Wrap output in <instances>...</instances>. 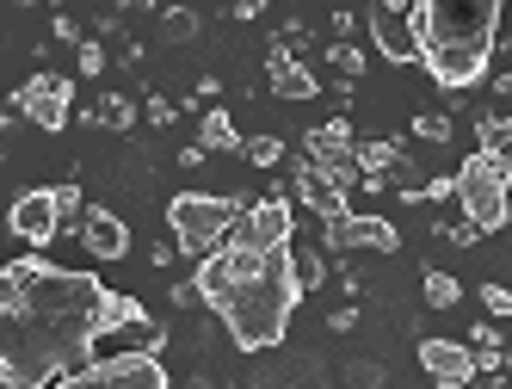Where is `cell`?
Wrapping results in <instances>:
<instances>
[{
  "mask_svg": "<svg viewBox=\"0 0 512 389\" xmlns=\"http://www.w3.org/2000/svg\"><path fill=\"white\" fill-rule=\"evenodd\" d=\"M500 7L506 0H420L414 7L420 62L445 93H463L488 75L500 44Z\"/></svg>",
  "mask_w": 512,
  "mask_h": 389,
  "instance_id": "1",
  "label": "cell"
},
{
  "mask_svg": "<svg viewBox=\"0 0 512 389\" xmlns=\"http://www.w3.org/2000/svg\"><path fill=\"white\" fill-rule=\"evenodd\" d=\"M297 303H303L297 260H290V247H272L266 272L247 278L241 291H229L216 303V315H223V328L241 352H272V346H284V328H290V315H297Z\"/></svg>",
  "mask_w": 512,
  "mask_h": 389,
  "instance_id": "2",
  "label": "cell"
},
{
  "mask_svg": "<svg viewBox=\"0 0 512 389\" xmlns=\"http://www.w3.org/2000/svg\"><path fill=\"white\" fill-rule=\"evenodd\" d=\"M247 198H210V192H173L167 198V229H173V247L192 260H210L241 223Z\"/></svg>",
  "mask_w": 512,
  "mask_h": 389,
  "instance_id": "3",
  "label": "cell"
},
{
  "mask_svg": "<svg viewBox=\"0 0 512 389\" xmlns=\"http://www.w3.org/2000/svg\"><path fill=\"white\" fill-rule=\"evenodd\" d=\"M457 204L482 235H500L512 223V161H500L488 149H469L457 167Z\"/></svg>",
  "mask_w": 512,
  "mask_h": 389,
  "instance_id": "4",
  "label": "cell"
},
{
  "mask_svg": "<svg viewBox=\"0 0 512 389\" xmlns=\"http://www.w3.org/2000/svg\"><path fill=\"white\" fill-rule=\"evenodd\" d=\"M266 272V247H241V241H223L210 260H198V291H204V303L216 309L229 291H241L247 278H260Z\"/></svg>",
  "mask_w": 512,
  "mask_h": 389,
  "instance_id": "5",
  "label": "cell"
},
{
  "mask_svg": "<svg viewBox=\"0 0 512 389\" xmlns=\"http://www.w3.org/2000/svg\"><path fill=\"white\" fill-rule=\"evenodd\" d=\"M290 235H297V217H290V192L278 186V192H266V198H253L247 210H241V223H235V235L229 241H241V247H290Z\"/></svg>",
  "mask_w": 512,
  "mask_h": 389,
  "instance_id": "6",
  "label": "cell"
},
{
  "mask_svg": "<svg viewBox=\"0 0 512 389\" xmlns=\"http://www.w3.org/2000/svg\"><path fill=\"white\" fill-rule=\"evenodd\" d=\"M13 105L25 112V124H38V130H68V118H75V81L68 75H31L19 93H13Z\"/></svg>",
  "mask_w": 512,
  "mask_h": 389,
  "instance_id": "7",
  "label": "cell"
},
{
  "mask_svg": "<svg viewBox=\"0 0 512 389\" xmlns=\"http://www.w3.org/2000/svg\"><path fill=\"white\" fill-rule=\"evenodd\" d=\"M7 229H13V241H25V247H50L68 223H62V204H56V186H31V192H19L13 204H7Z\"/></svg>",
  "mask_w": 512,
  "mask_h": 389,
  "instance_id": "8",
  "label": "cell"
},
{
  "mask_svg": "<svg viewBox=\"0 0 512 389\" xmlns=\"http://www.w3.org/2000/svg\"><path fill=\"white\" fill-rule=\"evenodd\" d=\"M321 247H334V254H352V247H364V254H395L401 229L389 217H358V210H340V217L321 223Z\"/></svg>",
  "mask_w": 512,
  "mask_h": 389,
  "instance_id": "9",
  "label": "cell"
},
{
  "mask_svg": "<svg viewBox=\"0 0 512 389\" xmlns=\"http://www.w3.org/2000/svg\"><path fill=\"white\" fill-rule=\"evenodd\" d=\"M364 25H371V50L389 56L395 68L420 62V31H414V13H395L389 0H377L371 13H364Z\"/></svg>",
  "mask_w": 512,
  "mask_h": 389,
  "instance_id": "10",
  "label": "cell"
},
{
  "mask_svg": "<svg viewBox=\"0 0 512 389\" xmlns=\"http://www.w3.org/2000/svg\"><path fill=\"white\" fill-rule=\"evenodd\" d=\"M266 87H272V99H321V81H315V68L309 62H297V50L290 44H266Z\"/></svg>",
  "mask_w": 512,
  "mask_h": 389,
  "instance_id": "11",
  "label": "cell"
},
{
  "mask_svg": "<svg viewBox=\"0 0 512 389\" xmlns=\"http://www.w3.org/2000/svg\"><path fill=\"white\" fill-rule=\"evenodd\" d=\"M290 186H297V204H303V210H315L321 223L346 210V186L334 180V167H321V161H309V155L297 161V173H290Z\"/></svg>",
  "mask_w": 512,
  "mask_h": 389,
  "instance_id": "12",
  "label": "cell"
},
{
  "mask_svg": "<svg viewBox=\"0 0 512 389\" xmlns=\"http://www.w3.org/2000/svg\"><path fill=\"white\" fill-rule=\"evenodd\" d=\"M420 365H426V377L432 383H475V346H457V340H445V334H426L420 340Z\"/></svg>",
  "mask_w": 512,
  "mask_h": 389,
  "instance_id": "13",
  "label": "cell"
},
{
  "mask_svg": "<svg viewBox=\"0 0 512 389\" xmlns=\"http://www.w3.org/2000/svg\"><path fill=\"white\" fill-rule=\"evenodd\" d=\"M81 247L93 260H124L130 254V223L118 217V210H105V204H87V217H81Z\"/></svg>",
  "mask_w": 512,
  "mask_h": 389,
  "instance_id": "14",
  "label": "cell"
},
{
  "mask_svg": "<svg viewBox=\"0 0 512 389\" xmlns=\"http://www.w3.org/2000/svg\"><path fill=\"white\" fill-rule=\"evenodd\" d=\"M352 149H358V136H352L346 118H327V124H315L303 136V155L309 161H352Z\"/></svg>",
  "mask_w": 512,
  "mask_h": 389,
  "instance_id": "15",
  "label": "cell"
},
{
  "mask_svg": "<svg viewBox=\"0 0 512 389\" xmlns=\"http://www.w3.org/2000/svg\"><path fill=\"white\" fill-rule=\"evenodd\" d=\"M198 143H204L210 155H241V149H247V136L235 130V118L223 112V105H210L204 124H198Z\"/></svg>",
  "mask_w": 512,
  "mask_h": 389,
  "instance_id": "16",
  "label": "cell"
},
{
  "mask_svg": "<svg viewBox=\"0 0 512 389\" xmlns=\"http://www.w3.org/2000/svg\"><path fill=\"white\" fill-rule=\"evenodd\" d=\"M352 161H358V173H395L401 161H408V149L389 143V136H364V143L352 149Z\"/></svg>",
  "mask_w": 512,
  "mask_h": 389,
  "instance_id": "17",
  "label": "cell"
},
{
  "mask_svg": "<svg viewBox=\"0 0 512 389\" xmlns=\"http://www.w3.org/2000/svg\"><path fill=\"white\" fill-rule=\"evenodd\" d=\"M81 124H93V130H99V124H105V130H130V124H136V99H130V93H105L99 105H87V112H81Z\"/></svg>",
  "mask_w": 512,
  "mask_h": 389,
  "instance_id": "18",
  "label": "cell"
},
{
  "mask_svg": "<svg viewBox=\"0 0 512 389\" xmlns=\"http://www.w3.org/2000/svg\"><path fill=\"white\" fill-rule=\"evenodd\" d=\"M475 143H482L488 155H500V161H512V118L482 112V118H475Z\"/></svg>",
  "mask_w": 512,
  "mask_h": 389,
  "instance_id": "19",
  "label": "cell"
},
{
  "mask_svg": "<svg viewBox=\"0 0 512 389\" xmlns=\"http://www.w3.org/2000/svg\"><path fill=\"white\" fill-rule=\"evenodd\" d=\"M420 291H426V309H457V303H463V285H457L445 266H426Z\"/></svg>",
  "mask_w": 512,
  "mask_h": 389,
  "instance_id": "20",
  "label": "cell"
},
{
  "mask_svg": "<svg viewBox=\"0 0 512 389\" xmlns=\"http://www.w3.org/2000/svg\"><path fill=\"white\" fill-rule=\"evenodd\" d=\"M204 31V19L192 7H161V44H192Z\"/></svg>",
  "mask_w": 512,
  "mask_h": 389,
  "instance_id": "21",
  "label": "cell"
},
{
  "mask_svg": "<svg viewBox=\"0 0 512 389\" xmlns=\"http://www.w3.org/2000/svg\"><path fill=\"white\" fill-rule=\"evenodd\" d=\"M290 260H297V285H303V297L327 285V260H321V247H297V241H290Z\"/></svg>",
  "mask_w": 512,
  "mask_h": 389,
  "instance_id": "22",
  "label": "cell"
},
{
  "mask_svg": "<svg viewBox=\"0 0 512 389\" xmlns=\"http://www.w3.org/2000/svg\"><path fill=\"white\" fill-rule=\"evenodd\" d=\"M321 56H327V62H334V68H340V75H346V81H358V75H364V50H358L352 38H334V44H327Z\"/></svg>",
  "mask_w": 512,
  "mask_h": 389,
  "instance_id": "23",
  "label": "cell"
},
{
  "mask_svg": "<svg viewBox=\"0 0 512 389\" xmlns=\"http://www.w3.org/2000/svg\"><path fill=\"white\" fill-rule=\"evenodd\" d=\"M383 383H389V371L377 359H352L346 365V389H383Z\"/></svg>",
  "mask_w": 512,
  "mask_h": 389,
  "instance_id": "24",
  "label": "cell"
},
{
  "mask_svg": "<svg viewBox=\"0 0 512 389\" xmlns=\"http://www.w3.org/2000/svg\"><path fill=\"white\" fill-rule=\"evenodd\" d=\"M414 136H420V143H451L457 124H451L445 112H420V118H414Z\"/></svg>",
  "mask_w": 512,
  "mask_h": 389,
  "instance_id": "25",
  "label": "cell"
},
{
  "mask_svg": "<svg viewBox=\"0 0 512 389\" xmlns=\"http://www.w3.org/2000/svg\"><path fill=\"white\" fill-rule=\"evenodd\" d=\"M253 167H278L284 161V143H278V136H247V149H241Z\"/></svg>",
  "mask_w": 512,
  "mask_h": 389,
  "instance_id": "26",
  "label": "cell"
},
{
  "mask_svg": "<svg viewBox=\"0 0 512 389\" xmlns=\"http://www.w3.org/2000/svg\"><path fill=\"white\" fill-rule=\"evenodd\" d=\"M56 204H62V223H75V229H81L87 198H81V186H75V180H62V186H56Z\"/></svg>",
  "mask_w": 512,
  "mask_h": 389,
  "instance_id": "27",
  "label": "cell"
},
{
  "mask_svg": "<svg viewBox=\"0 0 512 389\" xmlns=\"http://www.w3.org/2000/svg\"><path fill=\"white\" fill-rule=\"evenodd\" d=\"M105 62H112V50H105L99 38H87V44L75 50V68H81V75H105Z\"/></svg>",
  "mask_w": 512,
  "mask_h": 389,
  "instance_id": "28",
  "label": "cell"
},
{
  "mask_svg": "<svg viewBox=\"0 0 512 389\" xmlns=\"http://www.w3.org/2000/svg\"><path fill=\"white\" fill-rule=\"evenodd\" d=\"M482 309L494 315V322H500V315H512V285H500V278H488V285H482Z\"/></svg>",
  "mask_w": 512,
  "mask_h": 389,
  "instance_id": "29",
  "label": "cell"
},
{
  "mask_svg": "<svg viewBox=\"0 0 512 389\" xmlns=\"http://www.w3.org/2000/svg\"><path fill=\"white\" fill-rule=\"evenodd\" d=\"M50 38H56V44H75V50H81V44H87V31H81L75 19H68V13H50Z\"/></svg>",
  "mask_w": 512,
  "mask_h": 389,
  "instance_id": "30",
  "label": "cell"
},
{
  "mask_svg": "<svg viewBox=\"0 0 512 389\" xmlns=\"http://www.w3.org/2000/svg\"><path fill=\"white\" fill-rule=\"evenodd\" d=\"M469 346H475V352H500L506 340H500V328H494V322H475V328H469Z\"/></svg>",
  "mask_w": 512,
  "mask_h": 389,
  "instance_id": "31",
  "label": "cell"
},
{
  "mask_svg": "<svg viewBox=\"0 0 512 389\" xmlns=\"http://www.w3.org/2000/svg\"><path fill=\"white\" fill-rule=\"evenodd\" d=\"M438 235H445L451 247H475V241H482V229H475L469 217H463V223H451V229H445V223H438Z\"/></svg>",
  "mask_w": 512,
  "mask_h": 389,
  "instance_id": "32",
  "label": "cell"
},
{
  "mask_svg": "<svg viewBox=\"0 0 512 389\" xmlns=\"http://www.w3.org/2000/svg\"><path fill=\"white\" fill-rule=\"evenodd\" d=\"M327 328H334V334H352V328H358V303H340L334 315H327Z\"/></svg>",
  "mask_w": 512,
  "mask_h": 389,
  "instance_id": "33",
  "label": "cell"
},
{
  "mask_svg": "<svg viewBox=\"0 0 512 389\" xmlns=\"http://www.w3.org/2000/svg\"><path fill=\"white\" fill-rule=\"evenodd\" d=\"M173 303H179V309H198V303H204V291H198V278H186V285H173Z\"/></svg>",
  "mask_w": 512,
  "mask_h": 389,
  "instance_id": "34",
  "label": "cell"
},
{
  "mask_svg": "<svg viewBox=\"0 0 512 389\" xmlns=\"http://www.w3.org/2000/svg\"><path fill=\"white\" fill-rule=\"evenodd\" d=\"M173 118H179V105L155 93V99H149V124H173Z\"/></svg>",
  "mask_w": 512,
  "mask_h": 389,
  "instance_id": "35",
  "label": "cell"
},
{
  "mask_svg": "<svg viewBox=\"0 0 512 389\" xmlns=\"http://www.w3.org/2000/svg\"><path fill=\"white\" fill-rule=\"evenodd\" d=\"M260 13H266V0H229V19H241V25L260 19Z\"/></svg>",
  "mask_w": 512,
  "mask_h": 389,
  "instance_id": "36",
  "label": "cell"
},
{
  "mask_svg": "<svg viewBox=\"0 0 512 389\" xmlns=\"http://www.w3.org/2000/svg\"><path fill=\"white\" fill-rule=\"evenodd\" d=\"M352 25H358L352 7H340V13H334V38H352Z\"/></svg>",
  "mask_w": 512,
  "mask_h": 389,
  "instance_id": "37",
  "label": "cell"
},
{
  "mask_svg": "<svg viewBox=\"0 0 512 389\" xmlns=\"http://www.w3.org/2000/svg\"><path fill=\"white\" fill-rule=\"evenodd\" d=\"M204 155H210L204 143H192V149H179V167H204Z\"/></svg>",
  "mask_w": 512,
  "mask_h": 389,
  "instance_id": "38",
  "label": "cell"
},
{
  "mask_svg": "<svg viewBox=\"0 0 512 389\" xmlns=\"http://www.w3.org/2000/svg\"><path fill=\"white\" fill-rule=\"evenodd\" d=\"M494 93H500V99H512V75H494Z\"/></svg>",
  "mask_w": 512,
  "mask_h": 389,
  "instance_id": "39",
  "label": "cell"
},
{
  "mask_svg": "<svg viewBox=\"0 0 512 389\" xmlns=\"http://www.w3.org/2000/svg\"><path fill=\"white\" fill-rule=\"evenodd\" d=\"M389 7H395V13H414V7H420V0H389Z\"/></svg>",
  "mask_w": 512,
  "mask_h": 389,
  "instance_id": "40",
  "label": "cell"
},
{
  "mask_svg": "<svg viewBox=\"0 0 512 389\" xmlns=\"http://www.w3.org/2000/svg\"><path fill=\"white\" fill-rule=\"evenodd\" d=\"M432 389H475V383H432Z\"/></svg>",
  "mask_w": 512,
  "mask_h": 389,
  "instance_id": "41",
  "label": "cell"
},
{
  "mask_svg": "<svg viewBox=\"0 0 512 389\" xmlns=\"http://www.w3.org/2000/svg\"><path fill=\"white\" fill-rule=\"evenodd\" d=\"M130 7H161V0H130Z\"/></svg>",
  "mask_w": 512,
  "mask_h": 389,
  "instance_id": "42",
  "label": "cell"
},
{
  "mask_svg": "<svg viewBox=\"0 0 512 389\" xmlns=\"http://www.w3.org/2000/svg\"><path fill=\"white\" fill-rule=\"evenodd\" d=\"M50 7H56V13H62V0H50Z\"/></svg>",
  "mask_w": 512,
  "mask_h": 389,
  "instance_id": "43",
  "label": "cell"
}]
</instances>
